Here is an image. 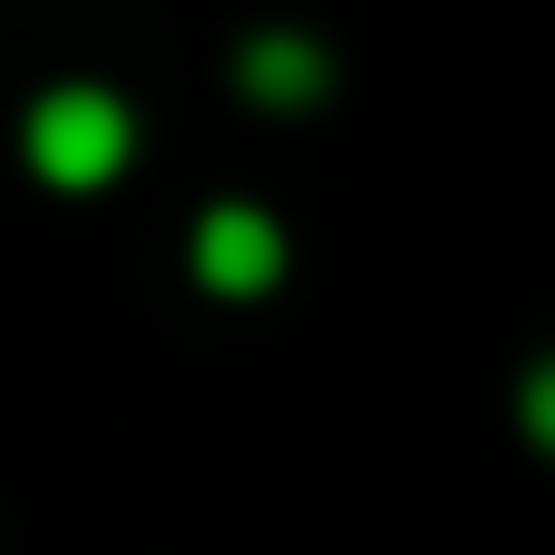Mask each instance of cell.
Wrapping results in <instances>:
<instances>
[{
  "mask_svg": "<svg viewBox=\"0 0 555 555\" xmlns=\"http://www.w3.org/2000/svg\"><path fill=\"white\" fill-rule=\"evenodd\" d=\"M20 156L49 195H107L137 166V107L107 78H49L20 117Z\"/></svg>",
  "mask_w": 555,
  "mask_h": 555,
  "instance_id": "1",
  "label": "cell"
},
{
  "mask_svg": "<svg viewBox=\"0 0 555 555\" xmlns=\"http://www.w3.org/2000/svg\"><path fill=\"white\" fill-rule=\"evenodd\" d=\"M283 263H293V234H283L263 205H244V195L205 205L195 234H185V273H195L205 302H263V293L283 283Z\"/></svg>",
  "mask_w": 555,
  "mask_h": 555,
  "instance_id": "2",
  "label": "cell"
},
{
  "mask_svg": "<svg viewBox=\"0 0 555 555\" xmlns=\"http://www.w3.org/2000/svg\"><path fill=\"white\" fill-rule=\"evenodd\" d=\"M234 98L263 107V117H302V107H322V98H332V49L302 39V29H254V39L234 49Z\"/></svg>",
  "mask_w": 555,
  "mask_h": 555,
  "instance_id": "3",
  "label": "cell"
},
{
  "mask_svg": "<svg viewBox=\"0 0 555 555\" xmlns=\"http://www.w3.org/2000/svg\"><path fill=\"white\" fill-rule=\"evenodd\" d=\"M517 429H527V449H537V459H555V351L517 371Z\"/></svg>",
  "mask_w": 555,
  "mask_h": 555,
  "instance_id": "4",
  "label": "cell"
}]
</instances>
